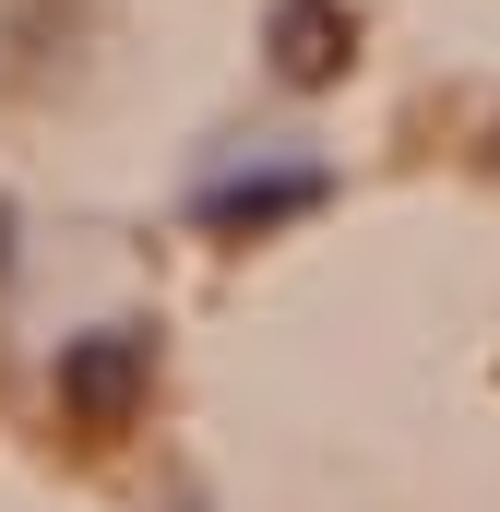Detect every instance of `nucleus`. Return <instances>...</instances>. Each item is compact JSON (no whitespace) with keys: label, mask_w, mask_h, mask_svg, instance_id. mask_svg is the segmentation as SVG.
Returning <instances> with one entry per match:
<instances>
[{"label":"nucleus","mask_w":500,"mask_h":512,"mask_svg":"<svg viewBox=\"0 0 500 512\" xmlns=\"http://www.w3.org/2000/svg\"><path fill=\"white\" fill-rule=\"evenodd\" d=\"M60 417L84 429V441H120L131 417H143V393H155V322H96V334H60Z\"/></svg>","instance_id":"obj_2"},{"label":"nucleus","mask_w":500,"mask_h":512,"mask_svg":"<svg viewBox=\"0 0 500 512\" xmlns=\"http://www.w3.org/2000/svg\"><path fill=\"white\" fill-rule=\"evenodd\" d=\"M322 203H334V167L322 155H286V143H250V155H227V167L191 179V227L203 239H274V227H298Z\"/></svg>","instance_id":"obj_1"},{"label":"nucleus","mask_w":500,"mask_h":512,"mask_svg":"<svg viewBox=\"0 0 500 512\" xmlns=\"http://www.w3.org/2000/svg\"><path fill=\"white\" fill-rule=\"evenodd\" d=\"M0 286H12V203H0Z\"/></svg>","instance_id":"obj_4"},{"label":"nucleus","mask_w":500,"mask_h":512,"mask_svg":"<svg viewBox=\"0 0 500 512\" xmlns=\"http://www.w3.org/2000/svg\"><path fill=\"white\" fill-rule=\"evenodd\" d=\"M262 48H274V72H286V84H334V72L358 60V24H346V0H274Z\"/></svg>","instance_id":"obj_3"}]
</instances>
